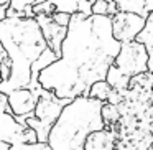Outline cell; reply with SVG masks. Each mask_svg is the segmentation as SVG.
<instances>
[{
	"mask_svg": "<svg viewBox=\"0 0 153 150\" xmlns=\"http://www.w3.org/2000/svg\"><path fill=\"white\" fill-rule=\"evenodd\" d=\"M120 46L122 43L114 37L110 15L76 12L63 41L61 58L73 63L79 69L84 83L91 86L107 78Z\"/></svg>",
	"mask_w": 153,
	"mask_h": 150,
	"instance_id": "1",
	"label": "cell"
},
{
	"mask_svg": "<svg viewBox=\"0 0 153 150\" xmlns=\"http://www.w3.org/2000/svg\"><path fill=\"white\" fill-rule=\"evenodd\" d=\"M0 45L12 58V76L0 83V93L10 94L18 87H31L33 64L48 50V41L35 17H7L0 20Z\"/></svg>",
	"mask_w": 153,
	"mask_h": 150,
	"instance_id": "2",
	"label": "cell"
},
{
	"mask_svg": "<svg viewBox=\"0 0 153 150\" xmlns=\"http://www.w3.org/2000/svg\"><path fill=\"white\" fill-rule=\"evenodd\" d=\"M104 101L77 96L66 104L51 127L48 143L54 150H81L92 132L105 129L102 117Z\"/></svg>",
	"mask_w": 153,
	"mask_h": 150,
	"instance_id": "3",
	"label": "cell"
},
{
	"mask_svg": "<svg viewBox=\"0 0 153 150\" xmlns=\"http://www.w3.org/2000/svg\"><path fill=\"white\" fill-rule=\"evenodd\" d=\"M38 83L43 89L51 91L59 99H74L77 96H89V86L84 83L79 69L64 58L41 69Z\"/></svg>",
	"mask_w": 153,
	"mask_h": 150,
	"instance_id": "4",
	"label": "cell"
},
{
	"mask_svg": "<svg viewBox=\"0 0 153 150\" xmlns=\"http://www.w3.org/2000/svg\"><path fill=\"white\" fill-rule=\"evenodd\" d=\"M35 93L38 94V102H36V109H35V116L27 117L22 124L33 127L38 134V140H40V142H48L51 127L54 125L56 119L59 117L63 107L73 99H59V97H56L51 91L43 89L41 86L35 87Z\"/></svg>",
	"mask_w": 153,
	"mask_h": 150,
	"instance_id": "5",
	"label": "cell"
},
{
	"mask_svg": "<svg viewBox=\"0 0 153 150\" xmlns=\"http://www.w3.org/2000/svg\"><path fill=\"white\" fill-rule=\"evenodd\" d=\"M148 60H150V56H148L146 46L143 43H140V41L133 40V41L122 43L114 64L125 76H128L132 79L137 74L148 71Z\"/></svg>",
	"mask_w": 153,
	"mask_h": 150,
	"instance_id": "6",
	"label": "cell"
},
{
	"mask_svg": "<svg viewBox=\"0 0 153 150\" xmlns=\"http://www.w3.org/2000/svg\"><path fill=\"white\" fill-rule=\"evenodd\" d=\"M145 23H146V17H143V15L119 10L112 17L114 37H115L120 43L133 41V40H137L140 31L145 28Z\"/></svg>",
	"mask_w": 153,
	"mask_h": 150,
	"instance_id": "7",
	"label": "cell"
},
{
	"mask_svg": "<svg viewBox=\"0 0 153 150\" xmlns=\"http://www.w3.org/2000/svg\"><path fill=\"white\" fill-rule=\"evenodd\" d=\"M8 101H10V107H12L13 116L20 122H23L27 117L35 116L38 94L31 87H18V89H13L8 94Z\"/></svg>",
	"mask_w": 153,
	"mask_h": 150,
	"instance_id": "8",
	"label": "cell"
},
{
	"mask_svg": "<svg viewBox=\"0 0 153 150\" xmlns=\"http://www.w3.org/2000/svg\"><path fill=\"white\" fill-rule=\"evenodd\" d=\"M40 23L43 35L48 41V46L58 54V58H61V51H63V41L68 35V27L59 25L56 20L53 18V15H46V13H40L35 17Z\"/></svg>",
	"mask_w": 153,
	"mask_h": 150,
	"instance_id": "9",
	"label": "cell"
},
{
	"mask_svg": "<svg viewBox=\"0 0 153 150\" xmlns=\"http://www.w3.org/2000/svg\"><path fill=\"white\" fill-rule=\"evenodd\" d=\"M27 127L12 112H0V140L8 142L10 145L28 142Z\"/></svg>",
	"mask_w": 153,
	"mask_h": 150,
	"instance_id": "10",
	"label": "cell"
},
{
	"mask_svg": "<svg viewBox=\"0 0 153 150\" xmlns=\"http://www.w3.org/2000/svg\"><path fill=\"white\" fill-rule=\"evenodd\" d=\"M117 135L109 129L92 132L84 143V150H114L117 145Z\"/></svg>",
	"mask_w": 153,
	"mask_h": 150,
	"instance_id": "11",
	"label": "cell"
},
{
	"mask_svg": "<svg viewBox=\"0 0 153 150\" xmlns=\"http://www.w3.org/2000/svg\"><path fill=\"white\" fill-rule=\"evenodd\" d=\"M137 41L143 43L148 50V71L153 73V12H150V15L146 17V23L145 28L140 31V35L137 37Z\"/></svg>",
	"mask_w": 153,
	"mask_h": 150,
	"instance_id": "12",
	"label": "cell"
},
{
	"mask_svg": "<svg viewBox=\"0 0 153 150\" xmlns=\"http://www.w3.org/2000/svg\"><path fill=\"white\" fill-rule=\"evenodd\" d=\"M105 79L110 83V86H112L114 89L122 91L123 94H125V91H128L130 78L125 76V74H123L122 71H120L119 68L115 66V64H112V66L109 68V73H107V78H105Z\"/></svg>",
	"mask_w": 153,
	"mask_h": 150,
	"instance_id": "13",
	"label": "cell"
},
{
	"mask_svg": "<svg viewBox=\"0 0 153 150\" xmlns=\"http://www.w3.org/2000/svg\"><path fill=\"white\" fill-rule=\"evenodd\" d=\"M115 4L122 12H132V13H138L143 17L150 15V12L146 10V0H115Z\"/></svg>",
	"mask_w": 153,
	"mask_h": 150,
	"instance_id": "14",
	"label": "cell"
},
{
	"mask_svg": "<svg viewBox=\"0 0 153 150\" xmlns=\"http://www.w3.org/2000/svg\"><path fill=\"white\" fill-rule=\"evenodd\" d=\"M114 87L110 86V83L107 79H100L96 81L89 86V97H96V99H100L104 102H107L109 96L112 94Z\"/></svg>",
	"mask_w": 153,
	"mask_h": 150,
	"instance_id": "15",
	"label": "cell"
},
{
	"mask_svg": "<svg viewBox=\"0 0 153 150\" xmlns=\"http://www.w3.org/2000/svg\"><path fill=\"white\" fill-rule=\"evenodd\" d=\"M120 107L115 106V104H110V102H104L102 106V117H104V122L105 125H112V124L119 122L120 120Z\"/></svg>",
	"mask_w": 153,
	"mask_h": 150,
	"instance_id": "16",
	"label": "cell"
},
{
	"mask_svg": "<svg viewBox=\"0 0 153 150\" xmlns=\"http://www.w3.org/2000/svg\"><path fill=\"white\" fill-rule=\"evenodd\" d=\"M0 69H2V83L10 79L12 76V68H13V63H12V58L8 54V51L5 50L2 45H0Z\"/></svg>",
	"mask_w": 153,
	"mask_h": 150,
	"instance_id": "17",
	"label": "cell"
},
{
	"mask_svg": "<svg viewBox=\"0 0 153 150\" xmlns=\"http://www.w3.org/2000/svg\"><path fill=\"white\" fill-rule=\"evenodd\" d=\"M10 150H54V149L48 142H23L12 145Z\"/></svg>",
	"mask_w": 153,
	"mask_h": 150,
	"instance_id": "18",
	"label": "cell"
},
{
	"mask_svg": "<svg viewBox=\"0 0 153 150\" xmlns=\"http://www.w3.org/2000/svg\"><path fill=\"white\" fill-rule=\"evenodd\" d=\"M41 2H46V0H10V7L17 8L18 12H25L27 8L33 7L36 4H41Z\"/></svg>",
	"mask_w": 153,
	"mask_h": 150,
	"instance_id": "19",
	"label": "cell"
},
{
	"mask_svg": "<svg viewBox=\"0 0 153 150\" xmlns=\"http://www.w3.org/2000/svg\"><path fill=\"white\" fill-rule=\"evenodd\" d=\"M92 13L109 15V0H96L92 4Z\"/></svg>",
	"mask_w": 153,
	"mask_h": 150,
	"instance_id": "20",
	"label": "cell"
},
{
	"mask_svg": "<svg viewBox=\"0 0 153 150\" xmlns=\"http://www.w3.org/2000/svg\"><path fill=\"white\" fill-rule=\"evenodd\" d=\"M53 18H54V20H56L59 25H63V27H69L73 15L68 13V12H56V13L53 15Z\"/></svg>",
	"mask_w": 153,
	"mask_h": 150,
	"instance_id": "21",
	"label": "cell"
},
{
	"mask_svg": "<svg viewBox=\"0 0 153 150\" xmlns=\"http://www.w3.org/2000/svg\"><path fill=\"white\" fill-rule=\"evenodd\" d=\"M117 12H119V5L115 4V0H109V15L114 17Z\"/></svg>",
	"mask_w": 153,
	"mask_h": 150,
	"instance_id": "22",
	"label": "cell"
},
{
	"mask_svg": "<svg viewBox=\"0 0 153 150\" xmlns=\"http://www.w3.org/2000/svg\"><path fill=\"white\" fill-rule=\"evenodd\" d=\"M10 5H0V20H5L7 18V10Z\"/></svg>",
	"mask_w": 153,
	"mask_h": 150,
	"instance_id": "23",
	"label": "cell"
},
{
	"mask_svg": "<svg viewBox=\"0 0 153 150\" xmlns=\"http://www.w3.org/2000/svg\"><path fill=\"white\" fill-rule=\"evenodd\" d=\"M10 143L8 142H4V140H0V150H10Z\"/></svg>",
	"mask_w": 153,
	"mask_h": 150,
	"instance_id": "24",
	"label": "cell"
},
{
	"mask_svg": "<svg viewBox=\"0 0 153 150\" xmlns=\"http://www.w3.org/2000/svg\"><path fill=\"white\" fill-rule=\"evenodd\" d=\"M146 10L153 12V0H146Z\"/></svg>",
	"mask_w": 153,
	"mask_h": 150,
	"instance_id": "25",
	"label": "cell"
},
{
	"mask_svg": "<svg viewBox=\"0 0 153 150\" xmlns=\"http://www.w3.org/2000/svg\"><path fill=\"white\" fill-rule=\"evenodd\" d=\"M0 5H10V0H0Z\"/></svg>",
	"mask_w": 153,
	"mask_h": 150,
	"instance_id": "26",
	"label": "cell"
},
{
	"mask_svg": "<svg viewBox=\"0 0 153 150\" xmlns=\"http://www.w3.org/2000/svg\"><path fill=\"white\" fill-rule=\"evenodd\" d=\"M87 2H91V4H94V2H96V0H87Z\"/></svg>",
	"mask_w": 153,
	"mask_h": 150,
	"instance_id": "27",
	"label": "cell"
},
{
	"mask_svg": "<svg viewBox=\"0 0 153 150\" xmlns=\"http://www.w3.org/2000/svg\"><path fill=\"white\" fill-rule=\"evenodd\" d=\"M114 150H120V149H119V147H115V149H114Z\"/></svg>",
	"mask_w": 153,
	"mask_h": 150,
	"instance_id": "28",
	"label": "cell"
},
{
	"mask_svg": "<svg viewBox=\"0 0 153 150\" xmlns=\"http://www.w3.org/2000/svg\"><path fill=\"white\" fill-rule=\"evenodd\" d=\"M81 150H84V149H81Z\"/></svg>",
	"mask_w": 153,
	"mask_h": 150,
	"instance_id": "29",
	"label": "cell"
}]
</instances>
